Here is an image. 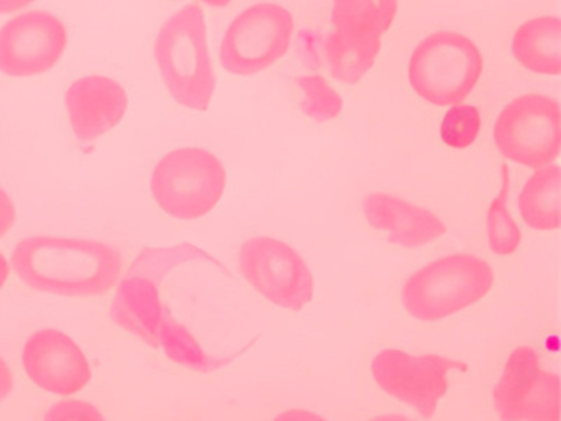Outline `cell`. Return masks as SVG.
Here are the masks:
<instances>
[{
	"instance_id": "obj_1",
	"label": "cell",
	"mask_w": 561,
	"mask_h": 421,
	"mask_svg": "<svg viewBox=\"0 0 561 421\" xmlns=\"http://www.w3.org/2000/svg\"><path fill=\"white\" fill-rule=\"evenodd\" d=\"M213 260L192 243L147 247L117 286L114 322L190 371L221 367L198 319L199 289Z\"/></svg>"
},
{
	"instance_id": "obj_2",
	"label": "cell",
	"mask_w": 561,
	"mask_h": 421,
	"mask_svg": "<svg viewBox=\"0 0 561 421\" xmlns=\"http://www.w3.org/2000/svg\"><path fill=\"white\" fill-rule=\"evenodd\" d=\"M19 278L58 296H100L110 292L123 272V255L101 240L64 236H31L12 253Z\"/></svg>"
},
{
	"instance_id": "obj_3",
	"label": "cell",
	"mask_w": 561,
	"mask_h": 421,
	"mask_svg": "<svg viewBox=\"0 0 561 421\" xmlns=\"http://www.w3.org/2000/svg\"><path fill=\"white\" fill-rule=\"evenodd\" d=\"M153 55L170 95L180 105L192 111H206L211 105L215 69L205 12L198 3L183 7L163 23Z\"/></svg>"
},
{
	"instance_id": "obj_4",
	"label": "cell",
	"mask_w": 561,
	"mask_h": 421,
	"mask_svg": "<svg viewBox=\"0 0 561 421\" xmlns=\"http://www.w3.org/2000/svg\"><path fill=\"white\" fill-rule=\"evenodd\" d=\"M494 280V270L481 257L451 253L412 273L402 285L400 298L412 318L438 321L481 301Z\"/></svg>"
},
{
	"instance_id": "obj_5",
	"label": "cell",
	"mask_w": 561,
	"mask_h": 421,
	"mask_svg": "<svg viewBox=\"0 0 561 421\" xmlns=\"http://www.w3.org/2000/svg\"><path fill=\"white\" fill-rule=\"evenodd\" d=\"M484 58L476 43L456 32H436L413 49L409 81L423 101L445 107L461 104L481 79Z\"/></svg>"
},
{
	"instance_id": "obj_6",
	"label": "cell",
	"mask_w": 561,
	"mask_h": 421,
	"mask_svg": "<svg viewBox=\"0 0 561 421\" xmlns=\"http://www.w3.org/2000/svg\"><path fill=\"white\" fill-rule=\"evenodd\" d=\"M226 181V168L218 155L202 147H182L157 161L150 190L163 213L195 220L218 206Z\"/></svg>"
},
{
	"instance_id": "obj_7",
	"label": "cell",
	"mask_w": 561,
	"mask_h": 421,
	"mask_svg": "<svg viewBox=\"0 0 561 421\" xmlns=\"http://www.w3.org/2000/svg\"><path fill=\"white\" fill-rule=\"evenodd\" d=\"M499 153L524 167H547L557 160L561 147V111L550 95L522 94L512 99L494 125Z\"/></svg>"
},
{
	"instance_id": "obj_8",
	"label": "cell",
	"mask_w": 561,
	"mask_h": 421,
	"mask_svg": "<svg viewBox=\"0 0 561 421\" xmlns=\"http://www.w3.org/2000/svg\"><path fill=\"white\" fill-rule=\"evenodd\" d=\"M294 15L278 3L262 2L239 13L222 36L219 59L226 71L251 76L265 71L290 48Z\"/></svg>"
},
{
	"instance_id": "obj_9",
	"label": "cell",
	"mask_w": 561,
	"mask_h": 421,
	"mask_svg": "<svg viewBox=\"0 0 561 421\" xmlns=\"http://www.w3.org/2000/svg\"><path fill=\"white\" fill-rule=\"evenodd\" d=\"M239 269L255 292L280 308L298 311L313 299V273L304 257L284 240L252 237L241 247Z\"/></svg>"
},
{
	"instance_id": "obj_10",
	"label": "cell",
	"mask_w": 561,
	"mask_h": 421,
	"mask_svg": "<svg viewBox=\"0 0 561 421\" xmlns=\"http://www.w3.org/2000/svg\"><path fill=\"white\" fill-rule=\"evenodd\" d=\"M370 368L374 380L387 395L430 418L448 390L449 372H465L466 364L438 354L412 355L386 349L374 357Z\"/></svg>"
},
{
	"instance_id": "obj_11",
	"label": "cell",
	"mask_w": 561,
	"mask_h": 421,
	"mask_svg": "<svg viewBox=\"0 0 561 421\" xmlns=\"http://www.w3.org/2000/svg\"><path fill=\"white\" fill-rule=\"evenodd\" d=\"M494 407L502 420L558 421L560 377L541 367L534 348L520 345L505 362L495 385Z\"/></svg>"
},
{
	"instance_id": "obj_12",
	"label": "cell",
	"mask_w": 561,
	"mask_h": 421,
	"mask_svg": "<svg viewBox=\"0 0 561 421\" xmlns=\"http://www.w3.org/2000/svg\"><path fill=\"white\" fill-rule=\"evenodd\" d=\"M67 26L54 13L31 10L0 29V72L31 78L50 71L68 48Z\"/></svg>"
},
{
	"instance_id": "obj_13",
	"label": "cell",
	"mask_w": 561,
	"mask_h": 421,
	"mask_svg": "<svg viewBox=\"0 0 561 421\" xmlns=\"http://www.w3.org/2000/svg\"><path fill=\"white\" fill-rule=\"evenodd\" d=\"M22 365L38 388L60 397L80 394L93 378L83 349L58 329H41L28 335L22 349Z\"/></svg>"
},
{
	"instance_id": "obj_14",
	"label": "cell",
	"mask_w": 561,
	"mask_h": 421,
	"mask_svg": "<svg viewBox=\"0 0 561 421\" xmlns=\"http://www.w3.org/2000/svg\"><path fill=\"white\" fill-rule=\"evenodd\" d=\"M129 107L126 89L107 76L77 79L65 92V109L75 137L93 141L123 122Z\"/></svg>"
},
{
	"instance_id": "obj_15",
	"label": "cell",
	"mask_w": 561,
	"mask_h": 421,
	"mask_svg": "<svg viewBox=\"0 0 561 421\" xmlns=\"http://www.w3.org/2000/svg\"><path fill=\"white\" fill-rule=\"evenodd\" d=\"M363 210L370 226L386 234L390 242L405 249L426 246L446 232L445 220L433 210L393 194H367Z\"/></svg>"
},
{
	"instance_id": "obj_16",
	"label": "cell",
	"mask_w": 561,
	"mask_h": 421,
	"mask_svg": "<svg viewBox=\"0 0 561 421\" xmlns=\"http://www.w3.org/2000/svg\"><path fill=\"white\" fill-rule=\"evenodd\" d=\"M512 55L524 68L538 72V75H560V19L545 15L522 23L512 39Z\"/></svg>"
},
{
	"instance_id": "obj_17",
	"label": "cell",
	"mask_w": 561,
	"mask_h": 421,
	"mask_svg": "<svg viewBox=\"0 0 561 421\" xmlns=\"http://www.w3.org/2000/svg\"><path fill=\"white\" fill-rule=\"evenodd\" d=\"M561 178L558 164L537 168L525 183L517 206L522 219L530 229H558L561 219Z\"/></svg>"
},
{
	"instance_id": "obj_18",
	"label": "cell",
	"mask_w": 561,
	"mask_h": 421,
	"mask_svg": "<svg viewBox=\"0 0 561 421\" xmlns=\"http://www.w3.org/2000/svg\"><path fill=\"white\" fill-rule=\"evenodd\" d=\"M379 52L380 36H351L334 30L324 43L331 75L347 86L356 84L370 71Z\"/></svg>"
},
{
	"instance_id": "obj_19",
	"label": "cell",
	"mask_w": 561,
	"mask_h": 421,
	"mask_svg": "<svg viewBox=\"0 0 561 421\" xmlns=\"http://www.w3.org/2000/svg\"><path fill=\"white\" fill-rule=\"evenodd\" d=\"M397 15V0H333L331 22L351 36H382Z\"/></svg>"
},
{
	"instance_id": "obj_20",
	"label": "cell",
	"mask_w": 561,
	"mask_h": 421,
	"mask_svg": "<svg viewBox=\"0 0 561 421\" xmlns=\"http://www.w3.org/2000/svg\"><path fill=\"white\" fill-rule=\"evenodd\" d=\"M501 193L492 200L485 214V234L492 252L501 257L517 252L522 243V230L507 207L508 173L502 168Z\"/></svg>"
},
{
	"instance_id": "obj_21",
	"label": "cell",
	"mask_w": 561,
	"mask_h": 421,
	"mask_svg": "<svg viewBox=\"0 0 561 421\" xmlns=\"http://www.w3.org/2000/svg\"><path fill=\"white\" fill-rule=\"evenodd\" d=\"M297 84L301 91V111L313 121H333L343 111V98L323 76H301Z\"/></svg>"
},
{
	"instance_id": "obj_22",
	"label": "cell",
	"mask_w": 561,
	"mask_h": 421,
	"mask_svg": "<svg viewBox=\"0 0 561 421\" xmlns=\"http://www.w3.org/2000/svg\"><path fill=\"white\" fill-rule=\"evenodd\" d=\"M481 130V114L474 105L455 104L451 105L445 117H443L442 140L448 147L462 148L471 147Z\"/></svg>"
},
{
	"instance_id": "obj_23",
	"label": "cell",
	"mask_w": 561,
	"mask_h": 421,
	"mask_svg": "<svg viewBox=\"0 0 561 421\" xmlns=\"http://www.w3.org/2000/svg\"><path fill=\"white\" fill-rule=\"evenodd\" d=\"M47 420H103L104 414L93 403L81 400H61L45 414Z\"/></svg>"
},
{
	"instance_id": "obj_24",
	"label": "cell",
	"mask_w": 561,
	"mask_h": 421,
	"mask_svg": "<svg viewBox=\"0 0 561 421\" xmlns=\"http://www.w3.org/2000/svg\"><path fill=\"white\" fill-rule=\"evenodd\" d=\"M18 220V209H15L14 201L9 196L8 191L0 187V237L9 234Z\"/></svg>"
},
{
	"instance_id": "obj_25",
	"label": "cell",
	"mask_w": 561,
	"mask_h": 421,
	"mask_svg": "<svg viewBox=\"0 0 561 421\" xmlns=\"http://www.w3.org/2000/svg\"><path fill=\"white\" fill-rule=\"evenodd\" d=\"M15 378L14 372H12L11 365L0 357V405L4 403L12 391H14Z\"/></svg>"
},
{
	"instance_id": "obj_26",
	"label": "cell",
	"mask_w": 561,
	"mask_h": 421,
	"mask_svg": "<svg viewBox=\"0 0 561 421\" xmlns=\"http://www.w3.org/2000/svg\"><path fill=\"white\" fill-rule=\"evenodd\" d=\"M34 2L35 0H0V15L19 12Z\"/></svg>"
},
{
	"instance_id": "obj_27",
	"label": "cell",
	"mask_w": 561,
	"mask_h": 421,
	"mask_svg": "<svg viewBox=\"0 0 561 421\" xmlns=\"http://www.w3.org/2000/svg\"><path fill=\"white\" fill-rule=\"evenodd\" d=\"M9 273H11V265H9L4 253L0 252V289L4 288L5 283H8Z\"/></svg>"
},
{
	"instance_id": "obj_28",
	"label": "cell",
	"mask_w": 561,
	"mask_h": 421,
	"mask_svg": "<svg viewBox=\"0 0 561 421\" xmlns=\"http://www.w3.org/2000/svg\"><path fill=\"white\" fill-rule=\"evenodd\" d=\"M203 2L208 3V5L215 7V9H221V7L228 5L231 0H203Z\"/></svg>"
},
{
	"instance_id": "obj_29",
	"label": "cell",
	"mask_w": 561,
	"mask_h": 421,
	"mask_svg": "<svg viewBox=\"0 0 561 421\" xmlns=\"http://www.w3.org/2000/svg\"><path fill=\"white\" fill-rule=\"evenodd\" d=\"M290 417L314 418V414H311V413H297V411H291V413L284 414V417H282V418H290Z\"/></svg>"
}]
</instances>
